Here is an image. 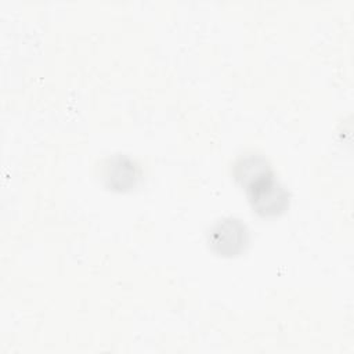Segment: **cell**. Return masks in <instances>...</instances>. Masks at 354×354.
Returning a JSON list of instances; mask_svg holds the SVG:
<instances>
[{
    "instance_id": "cell-2",
    "label": "cell",
    "mask_w": 354,
    "mask_h": 354,
    "mask_svg": "<svg viewBox=\"0 0 354 354\" xmlns=\"http://www.w3.org/2000/svg\"><path fill=\"white\" fill-rule=\"evenodd\" d=\"M249 228L238 217L227 216L216 220L206 235L209 248L220 256H236L249 243Z\"/></svg>"
},
{
    "instance_id": "cell-3",
    "label": "cell",
    "mask_w": 354,
    "mask_h": 354,
    "mask_svg": "<svg viewBox=\"0 0 354 354\" xmlns=\"http://www.w3.org/2000/svg\"><path fill=\"white\" fill-rule=\"evenodd\" d=\"M105 187L115 191H127L137 185L142 171L137 160L126 153H112L100 160L97 166Z\"/></svg>"
},
{
    "instance_id": "cell-4",
    "label": "cell",
    "mask_w": 354,
    "mask_h": 354,
    "mask_svg": "<svg viewBox=\"0 0 354 354\" xmlns=\"http://www.w3.org/2000/svg\"><path fill=\"white\" fill-rule=\"evenodd\" d=\"M271 174H274L271 162L259 151H243L231 163L232 178L245 189Z\"/></svg>"
},
{
    "instance_id": "cell-1",
    "label": "cell",
    "mask_w": 354,
    "mask_h": 354,
    "mask_svg": "<svg viewBox=\"0 0 354 354\" xmlns=\"http://www.w3.org/2000/svg\"><path fill=\"white\" fill-rule=\"evenodd\" d=\"M245 191L253 212L261 217L279 216L290 203V194L275 177V173L259 180Z\"/></svg>"
}]
</instances>
